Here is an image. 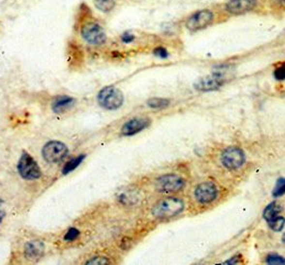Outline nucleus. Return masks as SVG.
I'll use <instances>...</instances> for the list:
<instances>
[{
    "mask_svg": "<svg viewBox=\"0 0 285 265\" xmlns=\"http://www.w3.org/2000/svg\"><path fill=\"white\" fill-rule=\"evenodd\" d=\"M232 76V69L228 66H222L214 69L209 77L199 78L194 84V87L199 92H212L219 89Z\"/></svg>",
    "mask_w": 285,
    "mask_h": 265,
    "instance_id": "obj_1",
    "label": "nucleus"
},
{
    "mask_svg": "<svg viewBox=\"0 0 285 265\" xmlns=\"http://www.w3.org/2000/svg\"><path fill=\"white\" fill-rule=\"evenodd\" d=\"M184 208V203L181 199L176 197L165 198L159 201L151 209L153 217L159 219H165L175 217L182 213Z\"/></svg>",
    "mask_w": 285,
    "mask_h": 265,
    "instance_id": "obj_2",
    "label": "nucleus"
},
{
    "mask_svg": "<svg viewBox=\"0 0 285 265\" xmlns=\"http://www.w3.org/2000/svg\"><path fill=\"white\" fill-rule=\"evenodd\" d=\"M123 94L118 88L114 86H106L98 94V102L102 108L114 111L118 109L123 104Z\"/></svg>",
    "mask_w": 285,
    "mask_h": 265,
    "instance_id": "obj_3",
    "label": "nucleus"
},
{
    "mask_svg": "<svg viewBox=\"0 0 285 265\" xmlns=\"http://www.w3.org/2000/svg\"><path fill=\"white\" fill-rule=\"evenodd\" d=\"M17 170L19 175L24 179H28V181H34V179L41 177L42 175L41 169H40L36 160L26 152H24L21 158H19Z\"/></svg>",
    "mask_w": 285,
    "mask_h": 265,
    "instance_id": "obj_4",
    "label": "nucleus"
},
{
    "mask_svg": "<svg viewBox=\"0 0 285 265\" xmlns=\"http://www.w3.org/2000/svg\"><path fill=\"white\" fill-rule=\"evenodd\" d=\"M186 186V181L179 175L166 174L159 177L156 182V189L162 193H175L182 190Z\"/></svg>",
    "mask_w": 285,
    "mask_h": 265,
    "instance_id": "obj_5",
    "label": "nucleus"
},
{
    "mask_svg": "<svg viewBox=\"0 0 285 265\" xmlns=\"http://www.w3.org/2000/svg\"><path fill=\"white\" fill-rule=\"evenodd\" d=\"M246 161V155L242 149L237 146H229L225 148L221 155V162L223 167L229 171H235L243 166Z\"/></svg>",
    "mask_w": 285,
    "mask_h": 265,
    "instance_id": "obj_6",
    "label": "nucleus"
},
{
    "mask_svg": "<svg viewBox=\"0 0 285 265\" xmlns=\"http://www.w3.org/2000/svg\"><path fill=\"white\" fill-rule=\"evenodd\" d=\"M69 149L66 144L59 141H52L44 145L42 155L45 161L49 163H58L68 156Z\"/></svg>",
    "mask_w": 285,
    "mask_h": 265,
    "instance_id": "obj_7",
    "label": "nucleus"
},
{
    "mask_svg": "<svg viewBox=\"0 0 285 265\" xmlns=\"http://www.w3.org/2000/svg\"><path fill=\"white\" fill-rule=\"evenodd\" d=\"M82 36L85 41L92 46H99L106 41V34L103 28L97 23H87L82 27Z\"/></svg>",
    "mask_w": 285,
    "mask_h": 265,
    "instance_id": "obj_8",
    "label": "nucleus"
},
{
    "mask_svg": "<svg viewBox=\"0 0 285 265\" xmlns=\"http://www.w3.org/2000/svg\"><path fill=\"white\" fill-rule=\"evenodd\" d=\"M194 197L198 203L209 204L217 199L218 188L211 182H204L195 188Z\"/></svg>",
    "mask_w": 285,
    "mask_h": 265,
    "instance_id": "obj_9",
    "label": "nucleus"
},
{
    "mask_svg": "<svg viewBox=\"0 0 285 265\" xmlns=\"http://www.w3.org/2000/svg\"><path fill=\"white\" fill-rule=\"evenodd\" d=\"M213 19V14L210 10H201L195 12L188 18L186 26L191 31H196L199 29L209 26Z\"/></svg>",
    "mask_w": 285,
    "mask_h": 265,
    "instance_id": "obj_10",
    "label": "nucleus"
},
{
    "mask_svg": "<svg viewBox=\"0 0 285 265\" xmlns=\"http://www.w3.org/2000/svg\"><path fill=\"white\" fill-rule=\"evenodd\" d=\"M150 121L149 118H144V117H136L130 119L129 122L123 125L121 128V134L123 137H132L134 134L143 131L144 129H146L150 126Z\"/></svg>",
    "mask_w": 285,
    "mask_h": 265,
    "instance_id": "obj_11",
    "label": "nucleus"
},
{
    "mask_svg": "<svg viewBox=\"0 0 285 265\" xmlns=\"http://www.w3.org/2000/svg\"><path fill=\"white\" fill-rule=\"evenodd\" d=\"M256 0H229L226 4V10L234 16H239L251 11L256 7Z\"/></svg>",
    "mask_w": 285,
    "mask_h": 265,
    "instance_id": "obj_12",
    "label": "nucleus"
},
{
    "mask_svg": "<svg viewBox=\"0 0 285 265\" xmlns=\"http://www.w3.org/2000/svg\"><path fill=\"white\" fill-rule=\"evenodd\" d=\"M24 254L28 260H39L44 254V244L40 241H30L25 244Z\"/></svg>",
    "mask_w": 285,
    "mask_h": 265,
    "instance_id": "obj_13",
    "label": "nucleus"
},
{
    "mask_svg": "<svg viewBox=\"0 0 285 265\" xmlns=\"http://www.w3.org/2000/svg\"><path fill=\"white\" fill-rule=\"evenodd\" d=\"M75 104V99L69 96H60L53 103V111L55 113H64L69 111Z\"/></svg>",
    "mask_w": 285,
    "mask_h": 265,
    "instance_id": "obj_14",
    "label": "nucleus"
},
{
    "mask_svg": "<svg viewBox=\"0 0 285 265\" xmlns=\"http://www.w3.org/2000/svg\"><path fill=\"white\" fill-rule=\"evenodd\" d=\"M282 212V206L277 202H272L268 204L266 208L264 209V213H263V216L264 219L266 220V221H269V220H272L276 217H278L280 213Z\"/></svg>",
    "mask_w": 285,
    "mask_h": 265,
    "instance_id": "obj_15",
    "label": "nucleus"
},
{
    "mask_svg": "<svg viewBox=\"0 0 285 265\" xmlns=\"http://www.w3.org/2000/svg\"><path fill=\"white\" fill-rule=\"evenodd\" d=\"M85 158H86V155L82 154V155H79V156L70 160V161H68V163L64 164V167L62 169V174L67 175L69 173H71L72 171H74V170L76 169L77 167H79V164L84 161Z\"/></svg>",
    "mask_w": 285,
    "mask_h": 265,
    "instance_id": "obj_16",
    "label": "nucleus"
},
{
    "mask_svg": "<svg viewBox=\"0 0 285 265\" xmlns=\"http://www.w3.org/2000/svg\"><path fill=\"white\" fill-rule=\"evenodd\" d=\"M147 106L154 109H165L169 106V100L163 99V98H151L147 101Z\"/></svg>",
    "mask_w": 285,
    "mask_h": 265,
    "instance_id": "obj_17",
    "label": "nucleus"
},
{
    "mask_svg": "<svg viewBox=\"0 0 285 265\" xmlns=\"http://www.w3.org/2000/svg\"><path fill=\"white\" fill-rule=\"evenodd\" d=\"M94 6L100 11L109 12L115 7V0H94Z\"/></svg>",
    "mask_w": 285,
    "mask_h": 265,
    "instance_id": "obj_18",
    "label": "nucleus"
},
{
    "mask_svg": "<svg viewBox=\"0 0 285 265\" xmlns=\"http://www.w3.org/2000/svg\"><path fill=\"white\" fill-rule=\"evenodd\" d=\"M268 222V226L269 228L272 230V231L274 232H280L282 231V230L284 229V226H285V218L281 217V216H278L272 220H269Z\"/></svg>",
    "mask_w": 285,
    "mask_h": 265,
    "instance_id": "obj_19",
    "label": "nucleus"
},
{
    "mask_svg": "<svg viewBox=\"0 0 285 265\" xmlns=\"http://www.w3.org/2000/svg\"><path fill=\"white\" fill-rule=\"evenodd\" d=\"M285 194V178H279L276 184V187L273 189L272 196L273 198H279Z\"/></svg>",
    "mask_w": 285,
    "mask_h": 265,
    "instance_id": "obj_20",
    "label": "nucleus"
},
{
    "mask_svg": "<svg viewBox=\"0 0 285 265\" xmlns=\"http://www.w3.org/2000/svg\"><path fill=\"white\" fill-rule=\"evenodd\" d=\"M135 198H136V196L132 194V192H122V193L119 194L118 200L124 205H130V204H132L133 202L136 201V199Z\"/></svg>",
    "mask_w": 285,
    "mask_h": 265,
    "instance_id": "obj_21",
    "label": "nucleus"
},
{
    "mask_svg": "<svg viewBox=\"0 0 285 265\" xmlns=\"http://www.w3.org/2000/svg\"><path fill=\"white\" fill-rule=\"evenodd\" d=\"M78 236H79V231H78V230L76 228H71V229L68 230L66 234H64L63 239L66 242H73Z\"/></svg>",
    "mask_w": 285,
    "mask_h": 265,
    "instance_id": "obj_22",
    "label": "nucleus"
},
{
    "mask_svg": "<svg viewBox=\"0 0 285 265\" xmlns=\"http://www.w3.org/2000/svg\"><path fill=\"white\" fill-rule=\"evenodd\" d=\"M266 263L268 264H285V258L279 254H269L266 258Z\"/></svg>",
    "mask_w": 285,
    "mask_h": 265,
    "instance_id": "obj_23",
    "label": "nucleus"
},
{
    "mask_svg": "<svg viewBox=\"0 0 285 265\" xmlns=\"http://www.w3.org/2000/svg\"><path fill=\"white\" fill-rule=\"evenodd\" d=\"M273 77L278 81H284L285 79V64H282L278 68H276L273 72Z\"/></svg>",
    "mask_w": 285,
    "mask_h": 265,
    "instance_id": "obj_24",
    "label": "nucleus"
},
{
    "mask_svg": "<svg viewBox=\"0 0 285 265\" xmlns=\"http://www.w3.org/2000/svg\"><path fill=\"white\" fill-rule=\"evenodd\" d=\"M111 261H108L106 258L104 257H97L90 260V261L86 262V264H93V265H103V264H109Z\"/></svg>",
    "mask_w": 285,
    "mask_h": 265,
    "instance_id": "obj_25",
    "label": "nucleus"
},
{
    "mask_svg": "<svg viewBox=\"0 0 285 265\" xmlns=\"http://www.w3.org/2000/svg\"><path fill=\"white\" fill-rule=\"evenodd\" d=\"M153 54L156 55L157 57H159V58H161V59H166V58H168V52H167V49L166 48H164V47H157V48H154V51H153Z\"/></svg>",
    "mask_w": 285,
    "mask_h": 265,
    "instance_id": "obj_26",
    "label": "nucleus"
},
{
    "mask_svg": "<svg viewBox=\"0 0 285 265\" xmlns=\"http://www.w3.org/2000/svg\"><path fill=\"white\" fill-rule=\"evenodd\" d=\"M134 34H132L131 32H124L121 36V40L123 43H131L134 41Z\"/></svg>",
    "mask_w": 285,
    "mask_h": 265,
    "instance_id": "obj_27",
    "label": "nucleus"
},
{
    "mask_svg": "<svg viewBox=\"0 0 285 265\" xmlns=\"http://www.w3.org/2000/svg\"><path fill=\"white\" fill-rule=\"evenodd\" d=\"M120 247H121L123 250H127L128 248L131 247V239L130 238H123L121 243H120Z\"/></svg>",
    "mask_w": 285,
    "mask_h": 265,
    "instance_id": "obj_28",
    "label": "nucleus"
},
{
    "mask_svg": "<svg viewBox=\"0 0 285 265\" xmlns=\"http://www.w3.org/2000/svg\"><path fill=\"white\" fill-rule=\"evenodd\" d=\"M4 215H6V212H4L3 209V201L2 200H0V223H1L2 219L4 218Z\"/></svg>",
    "mask_w": 285,
    "mask_h": 265,
    "instance_id": "obj_29",
    "label": "nucleus"
},
{
    "mask_svg": "<svg viewBox=\"0 0 285 265\" xmlns=\"http://www.w3.org/2000/svg\"><path fill=\"white\" fill-rule=\"evenodd\" d=\"M238 258H239V256H237V257H233L232 260H228V261L224 262V264H236V263H238V261H237V259H238Z\"/></svg>",
    "mask_w": 285,
    "mask_h": 265,
    "instance_id": "obj_30",
    "label": "nucleus"
},
{
    "mask_svg": "<svg viewBox=\"0 0 285 265\" xmlns=\"http://www.w3.org/2000/svg\"><path fill=\"white\" fill-rule=\"evenodd\" d=\"M282 241L285 243V233L283 234V236H282Z\"/></svg>",
    "mask_w": 285,
    "mask_h": 265,
    "instance_id": "obj_31",
    "label": "nucleus"
},
{
    "mask_svg": "<svg viewBox=\"0 0 285 265\" xmlns=\"http://www.w3.org/2000/svg\"><path fill=\"white\" fill-rule=\"evenodd\" d=\"M278 1H281V2H285V0H278Z\"/></svg>",
    "mask_w": 285,
    "mask_h": 265,
    "instance_id": "obj_32",
    "label": "nucleus"
}]
</instances>
